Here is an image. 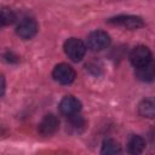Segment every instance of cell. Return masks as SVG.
Masks as SVG:
<instances>
[{
	"mask_svg": "<svg viewBox=\"0 0 155 155\" xmlns=\"http://www.w3.org/2000/svg\"><path fill=\"white\" fill-rule=\"evenodd\" d=\"M151 58H153V56H151L150 50L143 45L134 47L130 53V62L132 63V65L136 69L151 64Z\"/></svg>",
	"mask_w": 155,
	"mask_h": 155,
	"instance_id": "2",
	"label": "cell"
},
{
	"mask_svg": "<svg viewBox=\"0 0 155 155\" xmlns=\"http://www.w3.org/2000/svg\"><path fill=\"white\" fill-rule=\"evenodd\" d=\"M64 52L65 54L74 62H80L86 53V45L82 40L78 38H69L64 42Z\"/></svg>",
	"mask_w": 155,
	"mask_h": 155,
	"instance_id": "1",
	"label": "cell"
},
{
	"mask_svg": "<svg viewBox=\"0 0 155 155\" xmlns=\"http://www.w3.org/2000/svg\"><path fill=\"white\" fill-rule=\"evenodd\" d=\"M69 125H70V127L75 132L79 133V132H81V131L85 130V127H86V120L81 115L76 114V115L69 116Z\"/></svg>",
	"mask_w": 155,
	"mask_h": 155,
	"instance_id": "14",
	"label": "cell"
},
{
	"mask_svg": "<svg viewBox=\"0 0 155 155\" xmlns=\"http://www.w3.org/2000/svg\"><path fill=\"white\" fill-rule=\"evenodd\" d=\"M136 76L140 81H147V82L153 81V78H154V68H153V65L149 64L147 67L136 69Z\"/></svg>",
	"mask_w": 155,
	"mask_h": 155,
	"instance_id": "12",
	"label": "cell"
},
{
	"mask_svg": "<svg viewBox=\"0 0 155 155\" xmlns=\"http://www.w3.org/2000/svg\"><path fill=\"white\" fill-rule=\"evenodd\" d=\"M101 155H121V145L115 139L108 138L102 144Z\"/></svg>",
	"mask_w": 155,
	"mask_h": 155,
	"instance_id": "10",
	"label": "cell"
},
{
	"mask_svg": "<svg viewBox=\"0 0 155 155\" xmlns=\"http://www.w3.org/2000/svg\"><path fill=\"white\" fill-rule=\"evenodd\" d=\"M16 33L21 39L29 40L38 33V23L33 18H24L18 23Z\"/></svg>",
	"mask_w": 155,
	"mask_h": 155,
	"instance_id": "6",
	"label": "cell"
},
{
	"mask_svg": "<svg viewBox=\"0 0 155 155\" xmlns=\"http://www.w3.org/2000/svg\"><path fill=\"white\" fill-rule=\"evenodd\" d=\"M58 107H59V111L63 115L69 117V116L79 114V111L81 109V103L74 96H65V97L62 98Z\"/></svg>",
	"mask_w": 155,
	"mask_h": 155,
	"instance_id": "7",
	"label": "cell"
},
{
	"mask_svg": "<svg viewBox=\"0 0 155 155\" xmlns=\"http://www.w3.org/2000/svg\"><path fill=\"white\" fill-rule=\"evenodd\" d=\"M145 149V140L143 137L138 134H133L130 137L127 142V151L131 155H139Z\"/></svg>",
	"mask_w": 155,
	"mask_h": 155,
	"instance_id": "9",
	"label": "cell"
},
{
	"mask_svg": "<svg viewBox=\"0 0 155 155\" xmlns=\"http://www.w3.org/2000/svg\"><path fill=\"white\" fill-rule=\"evenodd\" d=\"M87 47L92 51H102L110 44V36L104 30H94L87 36Z\"/></svg>",
	"mask_w": 155,
	"mask_h": 155,
	"instance_id": "3",
	"label": "cell"
},
{
	"mask_svg": "<svg viewBox=\"0 0 155 155\" xmlns=\"http://www.w3.org/2000/svg\"><path fill=\"white\" fill-rule=\"evenodd\" d=\"M108 23H111V24H115V25H121V27H124L126 29H131V30L142 28L144 25V22L140 17L131 16V15H126V16L122 15V16H116V17L109 18Z\"/></svg>",
	"mask_w": 155,
	"mask_h": 155,
	"instance_id": "5",
	"label": "cell"
},
{
	"mask_svg": "<svg viewBox=\"0 0 155 155\" xmlns=\"http://www.w3.org/2000/svg\"><path fill=\"white\" fill-rule=\"evenodd\" d=\"M52 76L56 81H58L62 85H69L75 80V70L73 67H70L67 63H59L53 68Z\"/></svg>",
	"mask_w": 155,
	"mask_h": 155,
	"instance_id": "4",
	"label": "cell"
},
{
	"mask_svg": "<svg viewBox=\"0 0 155 155\" xmlns=\"http://www.w3.org/2000/svg\"><path fill=\"white\" fill-rule=\"evenodd\" d=\"M58 127H59L58 117L53 114H46L41 119L39 126H38V131L42 136H51L57 132Z\"/></svg>",
	"mask_w": 155,
	"mask_h": 155,
	"instance_id": "8",
	"label": "cell"
},
{
	"mask_svg": "<svg viewBox=\"0 0 155 155\" xmlns=\"http://www.w3.org/2000/svg\"><path fill=\"white\" fill-rule=\"evenodd\" d=\"M16 19L15 12L8 7H0V25H8Z\"/></svg>",
	"mask_w": 155,
	"mask_h": 155,
	"instance_id": "13",
	"label": "cell"
},
{
	"mask_svg": "<svg viewBox=\"0 0 155 155\" xmlns=\"http://www.w3.org/2000/svg\"><path fill=\"white\" fill-rule=\"evenodd\" d=\"M138 111L142 116L144 117H149L153 119L155 115V107H154V101L151 98H147L143 99L139 105H138Z\"/></svg>",
	"mask_w": 155,
	"mask_h": 155,
	"instance_id": "11",
	"label": "cell"
},
{
	"mask_svg": "<svg viewBox=\"0 0 155 155\" xmlns=\"http://www.w3.org/2000/svg\"><path fill=\"white\" fill-rule=\"evenodd\" d=\"M5 87H6V82H5V76L0 73V97L4 94L5 92Z\"/></svg>",
	"mask_w": 155,
	"mask_h": 155,
	"instance_id": "15",
	"label": "cell"
}]
</instances>
